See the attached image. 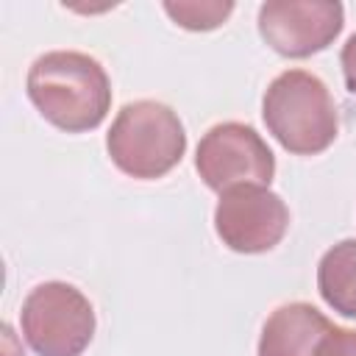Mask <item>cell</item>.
I'll list each match as a JSON object with an SVG mask.
<instances>
[{"mask_svg": "<svg viewBox=\"0 0 356 356\" xmlns=\"http://www.w3.org/2000/svg\"><path fill=\"white\" fill-rule=\"evenodd\" d=\"M28 97L39 114L67 131L83 134L97 128L111 106V83L97 58L75 50L39 56L28 70Z\"/></svg>", "mask_w": 356, "mask_h": 356, "instance_id": "obj_1", "label": "cell"}, {"mask_svg": "<svg viewBox=\"0 0 356 356\" xmlns=\"http://www.w3.org/2000/svg\"><path fill=\"white\" fill-rule=\"evenodd\" d=\"M261 117L278 145L295 156H317L339 134L328 86L306 70H286L273 78L261 100Z\"/></svg>", "mask_w": 356, "mask_h": 356, "instance_id": "obj_2", "label": "cell"}, {"mask_svg": "<svg viewBox=\"0 0 356 356\" xmlns=\"http://www.w3.org/2000/svg\"><path fill=\"white\" fill-rule=\"evenodd\" d=\"M106 147L117 170L139 181H153L184 159L186 134L170 106L159 100H134L117 111Z\"/></svg>", "mask_w": 356, "mask_h": 356, "instance_id": "obj_3", "label": "cell"}, {"mask_svg": "<svg viewBox=\"0 0 356 356\" xmlns=\"http://www.w3.org/2000/svg\"><path fill=\"white\" fill-rule=\"evenodd\" d=\"M22 334L39 356H81L95 337L89 298L64 281L33 286L22 303Z\"/></svg>", "mask_w": 356, "mask_h": 356, "instance_id": "obj_4", "label": "cell"}, {"mask_svg": "<svg viewBox=\"0 0 356 356\" xmlns=\"http://www.w3.org/2000/svg\"><path fill=\"white\" fill-rule=\"evenodd\" d=\"M195 167L203 184L222 195L242 184L270 186L275 175V156L256 128L245 122H220L197 142Z\"/></svg>", "mask_w": 356, "mask_h": 356, "instance_id": "obj_5", "label": "cell"}, {"mask_svg": "<svg viewBox=\"0 0 356 356\" xmlns=\"http://www.w3.org/2000/svg\"><path fill=\"white\" fill-rule=\"evenodd\" d=\"M214 228L222 245L231 250L264 253L284 239L289 228V209L267 186H231L220 195L214 209Z\"/></svg>", "mask_w": 356, "mask_h": 356, "instance_id": "obj_6", "label": "cell"}, {"mask_svg": "<svg viewBox=\"0 0 356 356\" xmlns=\"http://www.w3.org/2000/svg\"><path fill=\"white\" fill-rule=\"evenodd\" d=\"M345 25L337 0H267L259 8L261 39L286 58H306L325 50Z\"/></svg>", "mask_w": 356, "mask_h": 356, "instance_id": "obj_7", "label": "cell"}, {"mask_svg": "<svg viewBox=\"0 0 356 356\" xmlns=\"http://www.w3.org/2000/svg\"><path fill=\"white\" fill-rule=\"evenodd\" d=\"M328 328V317L312 303H284L261 328L259 356H314Z\"/></svg>", "mask_w": 356, "mask_h": 356, "instance_id": "obj_8", "label": "cell"}, {"mask_svg": "<svg viewBox=\"0 0 356 356\" xmlns=\"http://www.w3.org/2000/svg\"><path fill=\"white\" fill-rule=\"evenodd\" d=\"M317 289L334 312L356 320V239H342L323 253Z\"/></svg>", "mask_w": 356, "mask_h": 356, "instance_id": "obj_9", "label": "cell"}, {"mask_svg": "<svg viewBox=\"0 0 356 356\" xmlns=\"http://www.w3.org/2000/svg\"><path fill=\"white\" fill-rule=\"evenodd\" d=\"M164 11L186 31H211V28H220L228 14L234 11V3L225 0V3H217V0H203V3H195V0H167L164 3Z\"/></svg>", "mask_w": 356, "mask_h": 356, "instance_id": "obj_10", "label": "cell"}, {"mask_svg": "<svg viewBox=\"0 0 356 356\" xmlns=\"http://www.w3.org/2000/svg\"><path fill=\"white\" fill-rule=\"evenodd\" d=\"M314 356H356V331L331 325L317 342Z\"/></svg>", "mask_w": 356, "mask_h": 356, "instance_id": "obj_11", "label": "cell"}, {"mask_svg": "<svg viewBox=\"0 0 356 356\" xmlns=\"http://www.w3.org/2000/svg\"><path fill=\"white\" fill-rule=\"evenodd\" d=\"M339 61H342V75H345V86L350 95H356V33L342 44V53H339Z\"/></svg>", "mask_w": 356, "mask_h": 356, "instance_id": "obj_12", "label": "cell"}]
</instances>
